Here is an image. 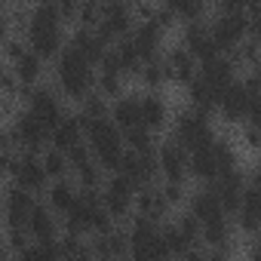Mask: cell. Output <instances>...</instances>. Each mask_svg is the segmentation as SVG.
I'll use <instances>...</instances> for the list:
<instances>
[{
	"label": "cell",
	"instance_id": "1",
	"mask_svg": "<svg viewBox=\"0 0 261 261\" xmlns=\"http://www.w3.org/2000/svg\"><path fill=\"white\" fill-rule=\"evenodd\" d=\"M53 83L68 101L80 105L89 92L98 89V68L77 49L65 46V53L53 62Z\"/></svg>",
	"mask_w": 261,
	"mask_h": 261
},
{
	"label": "cell",
	"instance_id": "2",
	"mask_svg": "<svg viewBox=\"0 0 261 261\" xmlns=\"http://www.w3.org/2000/svg\"><path fill=\"white\" fill-rule=\"evenodd\" d=\"M86 145L92 148L95 160L101 163V169H105L108 175L120 172L123 157H126V142H123V129H120L111 117L86 123Z\"/></svg>",
	"mask_w": 261,
	"mask_h": 261
},
{
	"label": "cell",
	"instance_id": "3",
	"mask_svg": "<svg viewBox=\"0 0 261 261\" xmlns=\"http://www.w3.org/2000/svg\"><path fill=\"white\" fill-rule=\"evenodd\" d=\"M169 136L185 145L188 151H200V148H209L215 145L218 139V126H215V114H206L200 108H185L172 117V126H169Z\"/></svg>",
	"mask_w": 261,
	"mask_h": 261
},
{
	"label": "cell",
	"instance_id": "4",
	"mask_svg": "<svg viewBox=\"0 0 261 261\" xmlns=\"http://www.w3.org/2000/svg\"><path fill=\"white\" fill-rule=\"evenodd\" d=\"M126 227H129V243H133V258H172L163 237V221L136 212L126 221Z\"/></svg>",
	"mask_w": 261,
	"mask_h": 261
},
{
	"label": "cell",
	"instance_id": "5",
	"mask_svg": "<svg viewBox=\"0 0 261 261\" xmlns=\"http://www.w3.org/2000/svg\"><path fill=\"white\" fill-rule=\"evenodd\" d=\"M7 129L13 133V139L19 142V148L25 154H43L53 145V129L40 117H34L28 108L16 111L13 120H7Z\"/></svg>",
	"mask_w": 261,
	"mask_h": 261
},
{
	"label": "cell",
	"instance_id": "6",
	"mask_svg": "<svg viewBox=\"0 0 261 261\" xmlns=\"http://www.w3.org/2000/svg\"><path fill=\"white\" fill-rule=\"evenodd\" d=\"M209 31H212V40L218 43V49L230 53L243 40L252 37V22H249L246 10H218L209 19Z\"/></svg>",
	"mask_w": 261,
	"mask_h": 261
},
{
	"label": "cell",
	"instance_id": "7",
	"mask_svg": "<svg viewBox=\"0 0 261 261\" xmlns=\"http://www.w3.org/2000/svg\"><path fill=\"white\" fill-rule=\"evenodd\" d=\"M136 197H139V188L126 175H120V172L108 175V181L101 188V203L114 215V221H120V224H126L136 215Z\"/></svg>",
	"mask_w": 261,
	"mask_h": 261
},
{
	"label": "cell",
	"instance_id": "8",
	"mask_svg": "<svg viewBox=\"0 0 261 261\" xmlns=\"http://www.w3.org/2000/svg\"><path fill=\"white\" fill-rule=\"evenodd\" d=\"M139 19L133 13V0H108L101 7V22H98V34L114 46L120 40H126L136 31Z\"/></svg>",
	"mask_w": 261,
	"mask_h": 261
},
{
	"label": "cell",
	"instance_id": "9",
	"mask_svg": "<svg viewBox=\"0 0 261 261\" xmlns=\"http://www.w3.org/2000/svg\"><path fill=\"white\" fill-rule=\"evenodd\" d=\"M261 89H258V83L252 80V77H240L224 95H221V101H218V120L224 123V126H243L246 123V117H249V105H252V98L258 95Z\"/></svg>",
	"mask_w": 261,
	"mask_h": 261
},
{
	"label": "cell",
	"instance_id": "10",
	"mask_svg": "<svg viewBox=\"0 0 261 261\" xmlns=\"http://www.w3.org/2000/svg\"><path fill=\"white\" fill-rule=\"evenodd\" d=\"M65 101H68V98L56 89V83H53V86H43V83H40V86H34V89H31V95H28L25 108H28L34 117H40V120L53 129L56 123H62V120L68 117Z\"/></svg>",
	"mask_w": 261,
	"mask_h": 261
},
{
	"label": "cell",
	"instance_id": "11",
	"mask_svg": "<svg viewBox=\"0 0 261 261\" xmlns=\"http://www.w3.org/2000/svg\"><path fill=\"white\" fill-rule=\"evenodd\" d=\"M157 163H160V181H191L188 175V163H191V151L185 145H178L172 136L160 142L157 148Z\"/></svg>",
	"mask_w": 261,
	"mask_h": 261
},
{
	"label": "cell",
	"instance_id": "12",
	"mask_svg": "<svg viewBox=\"0 0 261 261\" xmlns=\"http://www.w3.org/2000/svg\"><path fill=\"white\" fill-rule=\"evenodd\" d=\"M37 194H31L28 188L16 185V181H7V191H4V224L7 227H28V218L37 206Z\"/></svg>",
	"mask_w": 261,
	"mask_h": 261
},
{
	"label": "cell",
	"instance_id": "13",
	"mask_svg": "<svg viewBox=\"0 0 261 261\" xmlns=\"http://www.w3.org/2000/svg\"><path fill=\"white\" fill-rule=\"evenodd\" d=\"M200 65L203 62H209V59H215V56H221V49H218V43L212 40V31H209V19H200V22H185L181 25V40H178Z\"/></svg>",
	"mask_w": 261,
	"mask_h": 261
},
{
	"label": "cell",
	"instance_id": "14",
	"mask_svg": "<svg viewBox=\"0 0 261 261\" xmlns=\"http://www.w3.org/2000/svg\"><path fill=\"white\" fill-rule=\"evenodd\" d=\"M120 175H126L139 191H142V188H151V185H160V163H157V154H136V151L126 148Z\"/></svg>",
	"mask_w": 261,
	"mask_h": 261
},
{
	"label": "cell",
	"instance_id": "15",
	"mask_svg": "<svg viewBox=\"0 0 261 261\" xmlns=\"http://www.w3.org/2000/svg\"><path fill=\"white\" fill-rule=\"evenodd\" d=\"M10 181L28 188V191L37 194V197H43V194L49 191V185H53V178H49V172H46L40 154H22V163H19V169H16V175H13Z\"/></svg>",
	"mask_w": 261,
	"mask_h": 261
},
{
	"label": "cell",
	"instance_id": "16",
	"mask_svg": "<svg viewBox=\"0 0 261 261\" xmlns=\"http://www.w3.org/2000/svg\"><path fill=\"white\" fill-rule=\"evenodd\" d=\"M62 230H65V227H62V215L40 197L37 206H34V212H31V218H28V233H31V240H40V243L59 240Z\"/></svg>",
	"mask_w": 261,
	"mask_h": 261
},
{
	"label": "cell",
	"instance_id": "17",
	"mask_svg": "<svg viewBox=\"0 0 261 261\" xmlns=\"http://www.w3.org/2000/svg\"><path fill=\"white\" fill-rule=\"evenodd\" d=\"M172 105L166 101L163 92H142V126H148L151 133H163V129L172 126Z\"/></svg>",
	"mask_w": 261,
	"mask_h": 261
},
{
	"label": "cell",
	"instance_id": "18",
	"mask_svg": "<svg viewBox=\"0 0 261 261\" xmlns=\"http://www.w3.org/2000/svg\"><path fill=\"white\" fill-rule=\"evenodd\" d=\"M68 46L77 49L80 56H86L95 68L101 65V59H105L108 49H111V43L98 34V28H80V25L68 31Z\"/></svg>",
	"mask_w": 261,
	"mask_h": 261
},
{
	"label": "cell",
	"instance_id": "19",
	"mask_svg": "<svg viewBox=\"0 0 261 261\" xmlns=\"http://www.w3.org/2000/svg\"><path fill=\"white\" fill-rule=\"evenodd\" d=\"M163 62H166V71H169V83L172 86H188L197 74H200V62L178 43V46H169L163 53Z\"/></svg>",
	"mask_w": 261,
	"mask_h": 261
},
{
	"label": "cell",
	"instance_id": "20",
	"mask_svg": "<svg viewBox=\"0 0 261 261\" xmlns=\"http://www.w3.org/2000/svg\"><path fill=\"white\" fill-rule=\"evenodd\" d=\"M185 209H191V212L200 218V224H209V221H215V218H221V215H230V212L224 209V203L218 200V194H215L212 185H200L197 191H191Z\"/></svg>",
	"mask_w": 261,
	"mask_h": 261
},
{
	"label": "cell",
	"instance_id": "21",
	"mask_svg": "<svg viewBox=\"0 0 261 261\" xmlns=\"http://www.w3.org/2000/svg\"><path fill=\"white\" fill-rule=\"evenodd\" d=\"M92 249H95V258H126V255H133L129 227L117 224L108 233H92Z\"/></svg>",
	"mask_w": 261,
	"mask_h": 261
},
{
	"label": "cell",
	"instance_id": "22",
	"mask_svg": "<svg viewBox=\"0 0 261 261\" xmlns=\"http://www.w3.org/2000/svg\"><path fill=\"white\" fill-rule=\"evenodd\" d=\"M212 188H215L218 200L224 203V209H227L230 215H237V209H240V203H243V197H246V172L237 166V169L218 175V181H212Z\"/></svg>",
	"mask_w": 261,
	"mask_h": 261
},
{
	"label": "cell",
	"instance_id": "23",
	"mask_svg": "<svg viewBox=\"0 0 261 261\" xmlns=\"http://www.w3.org/2000/svg\"><path fill=\"white\" fill-rule=\"evenodd\" d=\"M169 34L154 22V19H148V22H139L136 25V31L129 34V40H133L136 46H139V53L151 62V59H160L166 49H163V40H166Z\"/></svg>",
	"mask_w": 261,
	"mask_h": 261
},
{
	"label": "cell",
	"instance_id": "24",
	"mask_svg": "<svg viewBox=\"0 0 261 261\" xmlns=\"http://www.w3.org/2000/svg\"><path fill=\"white\" fill-rule=\"evenodd\" d=\"M200 74L224 95L237 80H240V71H237V65L230 62V56L227 53H221V56H215V59H209V62H203L200 65Z\"/></svg>",
	"mask_w": 261,
	"mask_h": 261
},
{
	"label": "cell",
	"instance_id": "25",
	"mask_svg": "<svg viewBox=\"0 0 261 261\" xmlns=\"http://www.w3.org/2000/svg\"><path fill=\"white\" fill-rule=\"evenodd\" d=\"M215 142H218V139H215ZM188 175H191L194 185H212V181H218L221 166H218V157H215V145L200 148V151H191Z\"/></svg>",
	"mask_w": 261,
	"mask_h": 261
},
{
	"label": "cell",
	"instance_id": "26",
	"mask_svg": "<svg viewBox=\"0 0 261 261\" xmlns=\"http://www.w3.org/2000/svg\"><path fill=\"white\" fill-rule=\"evenodd\" d=\"M136 212H139V215H148V218H154V221H169L175 209H172V203L166 200L163 188H160V185H151V188H142V191H139V197H136Z\"/></svg>",
	"mask_w": 261,
	"mask_h": 261
},
{
	"label": "cell",
	"instance_id": "27",
	"mask_svg": "<svg viewBox=\"0 0 261 261\" xmlns=\"http://www.w3.org/2000/svg\"><path fill=\"white\" fill-rule=\"evenodd\" d=\"M83 142H86V123H83L80 114H68L62 123L53 126V148L68 154V151H74Z\"/></svg>",
	"mask_w": 261,
	"mask_h": 261
},
{
	"label": "cell",
	"instance_id": "28",
	"mask_svg": "<svg viewBox=\"0 0 261 261\" xmlns=\"http://www.w3.org/2000/svg\"><path fill=\"white\" fill-rule=\"evenodd\" d=\"M233 221H237V230L240 233L255 237V230L261 227V188H249L246 185V197H243Z\"/></svg>",
	"mask_w": 261,
	"mask_h": 261
},
{
	"label": "cell",
	"instance_id": "29",
	"mask_svg": "<svg viewBox=\"0 0 261 261\" xmlns=\"http://www.w3.org/2000/svg\"><path fill=\"white\" fill-rule=\"evenodd\" d=\"M111 120L123 129H136L142 126V92H126L111 101Z\"/></svg>",
	"mask_w": 261,
	"mask_h": 261
},
{
	"label": "cell",
	"instance_id": "30",
	"mask_svg": "<svg viewBox=\"0 0 261 261\" xmlns=\"http://www.w3.org/2000/svg\"><path fill=\"white\" fill-rule=\"evenodd\" d=\"M185 95H188V105L191 108H200V111H206V114H215L218 117V101H221V92L203 77V74H197L188 86H185Z\"/></svg>",
	"mask_w": 261,
	"mask_h": 261
},
{
	"label": "cell",
	"instance_id": "31",
	"mask_svg": "<svg viewBox=\"0 0 261 261\" xmlns=\"http://www.w3.org/2000/svg\"><path fill=\"white\" fill-rule=\"evenodd\" d=\"M46 59H40L31 46H28V53L25 56H19L16 62H10V68L16 71V77L22 80V86H40L43 83V77H46Z\"/></svg>",
	"mask_w": 261,
	"mask_h": 261
},
{
	"label": "cell",
	"instance_id": "32",
	"mask_svg": "<svg viewBox=\"0 0 261 261\" xmlns=\"http://www.w3.org/2000/svg\"><path fill=\"white\" fill-rule=\"evenodd\" d=\"M77 197H80V185L77 181H71V178H59V181H53L49 185V191L43 194V200L65 218L68 212H71V206L77 203Z\"/></svg>",
	"mask_w": 261,
	"mask_h": 261
},
{
	"label": "cell",
	"instance_id": "33",
	"mask_svg": "<svg viewBox=\"0 0 261 261\" xmlns=\"http://www.w3.org/2000/svg\"><path fill=\"white\" fill-rule=\"evenodd\" d=\"M139 86H142V89H148V92H160V89L172 86V83H169V71H166L163 56H160V59L145 62V68H142V74H139Z\"/></svg>",
	"mask_w": 261,
	"mask_h": 261
},
{
	"label": "cell",
	"instance_id": "34",
	"mask_svg": "<svg viewBox=\"0 0 261 261\" xmlns=\"http://www.w3.org/2000/svg\"><path fill=\"white\" fill-rule=\"evenodd\" d=\"M160 4L169 7V10L181 19V25H185V22H200V19H206L212 0H160Z\"/></svg>",
	"mask_w": 261,
	"mask_h": 261
},
{
	"label": "cell",
	"instance_id": "35",
	"mask_svg": "<svg viewBox=\"0 0 261 261\" xmlns=\"http://www.w3.org/2000/svg\"><path fill=\"white\" fill-rule=\"evenodd\" d=\"M123 142H126V148H129V151H136V154H157V148H160L157 133H151L148 126L126 129V133H123Z\"/></svg>",
	"mask_w": 261,
	"mask_h": 261
},
{
	"label": "cell",
	"instance_id": "36",
	"mask_svg": "<svg viewBox=\"0 0 261 261\" xmlns=\"http://www.w3.org/2000/svg\"><path fill=\"white\" fill-rule=\"evenodd\" d=\"M77 114L83 117V123L105 120V117H111V98H108V95H101V92L95 89V92H89V95L77 105Z\"/></svg>",
	"mask_w": 261,
	"mask_h": 261
},
{
	"label": "cell",
	"instance_id": "37",
	"mask_svg": "<svg viewBox=\"0 0 261 261\" xmlns=\"http://www.w3.org/2000/svg\"><path fill=\"white\" fill-rule=\"evenodd\" d=\"M227 56H230V62L237 65L240 74H243V71H252V68L261 62V43H258L255 37H249V40H243L237 49H230Z\"/></svg>",
	"mask_w": 261,
	"mask_h": 261
},
{
	"label": "cell",
	"instance_id": "38",
	"mask_svg": "<svg viewBox=\"0 0 261 261\" xmlns=\"http://www.w3.org/2000/svg\"><path fill=\"white\" fill-rule=\"evenodd\" d=\"M40 160H43V166H46V172H49L53 181H59V178H71V160H68L65 151H59V148L49 145V148L40 154Z\"/></svg>",
	"mask_w": 261,
	"mask_h": 261
},
{
	"label": "cell",
	"instance_id": "39",
	"mask_svg": "<svg viewBox=\"0 0 261 261\" xmlns=\"http://www.w3.org/2000/svg\"><path fill=\"white\" fill-rule=\"evenodd\" d=\"M240 145L252 154H261V129L252 126V123H243L240 126Z\"/></svg>",
	"mask_w": 261,
	"mask_h": 261
},
{
	"label": "cell",
	"instance_id": "40",
	"mask_svg": "<svg viewBox=\"0 0 261 261\" xmlns=\"http://www.w3.org/2000/svg\"><path fill=\"white\" fill-rule=\"evenodd\" d=\"M157 10H160V0H133V13H136V19H139V22L154 19V16H157Z\"/></svg>",
	"mask_w": 261,
	"mask_h": 261
},
{
	"label": "cell",
	"instance_id": "41",
	"mask_svg": "<svg viewBox=\"0 0 261 261\" xmlns=\"http://www.w3.org/2000/svg\"><path fill=\"white\" fill-rule=\"evenodd\" d=\"M154 22H157V25H160V28H163L166 34H172V31H175V28L181 25V19H178V16H175V13L169 10V7H163V4H160V10H157Z\"/></svg>",
	"mask_w": 261,
	"mask_h": 261
},
{
	"label": "cell",
	"instance_id": "42",
	"mask_svg": "<svg viewBox=\"0 0 261 261\" xmlns=\"http://www.w3.org/2000/svg\"><path fill=\"white\" fill-rule=\"evenodd\" d=\"M246 123H252V126H258L261 129V92L252 98V105H249V117H246Z\"/></svg>",
	"mask_w": 261,
	"mask_h": 261
},
{
	"label": "cell",
	"instance_id": "43",
	"mask_svg": "<svg viewBox=\"0 0 261 261\" xmlns=\"http://www.w3.org/2000/svg\"><path fill=\"white\" fill-rule=\"evenodd\" d=\"M249 0H212L215 10H246Z\"/></svg>",
	"mask_w": 261,
	"mask_h": 261
},
{
	"label": "cell",
	"instance_id": "44",
	"mask_svg": "<svg viewBox=\"0 0 261 261\" xmlns=\"http://www.w3.org/2000/svg\"><path fill=\"white\" fill-rule=\"evenodd\" d=\"M249 255L261 258V227H258V230H255V237H252V249H249Z\"/></svg>",
	"mask_w": 261,
	"mask_h": 261
},
{
	"label": "cell",
	"instance_id": "45",
	"mask_svg": "<svg viewBox=\"0 0 261 261\" xmlns=\"http://www.w3.org/2000/svg\"><path fill=\"white\" fill-rule=\"evenodd\" d=\"M249 77H252V80L258 83V89H261V62H258V65H255V68L249 71Z\"/></svg>",
	"mask_w": 261,
	"mask_h": 261
},
{
	"label": "cell",
	"instance_id": "46",
	"mask_svg": "<svg viewBox=\"0 0 261 261\" xmlns=\"http://www.w3.org/2000/svg\"><path fill=\"white\" fill-rule=\"evenodd\" d=\"M13 4H28V0H13Z\"/></svg>",
	"mask_w": 261,
	"mask_h": 261
}]
</instances>
